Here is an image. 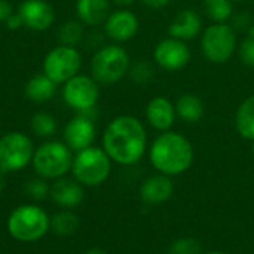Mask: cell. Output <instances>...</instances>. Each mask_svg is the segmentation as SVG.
<instances>
[{
    "instance_id": "1",
    "label": "cell",
    "mask_w": 254,
    "mask_h": 254,
    "mask_svg": "<svg viewBox=\"0 0 254 254\" xmlns=\"http://www.w3.org/2000/svg\"><path fill=\"white\" fill-rule=\"evenodd\" d=\"M103 149L112 162L135 165L147 152V131L143 122L132 115L113 118L103 132Z\"/></svg>"
},
{
    "instance_id": "2",
    "label": "cell",
    "mask_w": 254,
    "mask_h": 254,
    "mask_svg": "<svg viewBox=\"0 0 254 254\" xmlns=\"http://www.w3.org/2000/svg\"><path fill=\"white\" fill-rule=\"evenodd\" d=\"M195 159V149L190 140L176 131L161 132L149 147V161L152 167L168 177L186 173Z\"/></svg>"
},
{
    "instance_id": "3",
    "label": "cell",
    "mask_w": 254,
    "mask_h": 254,
    "mask_svg": "<svg viewBox=\"0 0 254 254\" xmlns=\"http://www.w3.org/2000/svg\"><path fill=\"white\" fill-rule=\"evenodd\" d=\"M131 58L125 48L118 43L106 45L97 49L91 60V76L100 85H116L128 76Z\"/></svg>"
},
{
    "instance_id": "4",
    "label": "cell",
    "mask_w": 254,
    "mask_h": 254,
    "mask_svg": "<svg viewBox=\"0 0 254 254\" xmlns=\"http://www.w3.org/2000/svg\"><path fill=\"white\" fill-rule=\"evenodd\" d=\"M51 219L37 205L25 204L16 207L7 217V232L21 243H34L46 235Z\"/></svg>"
},
{
    "instance_id": "5",
    "label": "cell",
    "mask_w": 254,
    "mask_h": 254,
    "mask_svg": "<svg viewBox=\"0 0 254 254\" xmlns=\"http://www.w3.org/2000/svg\"><path fill=\"white\" fill-rule=\"evenodd\" d=\"M199 46L204 58L208 63L225 64L238 49L237 31L229 22H213L202 30Z\"/></svg>"
},
{
    "instance_id": "6",
    "label": "cell",
    "mask_w": 254,
    "mask_h": 254,
    "mask_svg": "<svg viewBox=\"0 0 254 254\" xmlns=\"http://www.w3.org/2000/svg\"><path fill=\"white\" fill-rule=\"evenodd\" d=\"M31 164L40 179L58 180L71 170V149L63 141H46L34 150Z\"/></svg>"
},
{
    "instance_id": "7",
    "label": "cell",
    "mask_w": 254,
    "mask_h": 254,
    "mask_svg": "<svg viewBox=\"0 0 254 254\" xmlns=\"http://www.w3.org/2000/svg\"><path fill=\"white\" fill-rule=\"evenodd\" d=\"M76 182L83 186L94 188L103 185L112 171V159L103 147L89 146L76 153L71 165Z\"/></svg>"
},
{
    "instance_id": "8",
    "label": "cell",
    "mask_w": 254,
    "mask_h": 254,
    "mask_svg": "<svg viewBox=\"0 0 254 254\" xmlns=\"http://www.w3.org/2000/svg\"><path fill=\"white\" fill-rule=\"evenodd\" d=\"M33 156L34 146L28 135L10 131L0 138V171H19L33 161Z\"/></svg>"
},
{
    "instance_id": "9",
    "label": "cell",
    "mask_w": 254,
    "mask_h": 254,
    "mask_svg": "<svg viewBox=\"0 0 254 254\" xmlns=\"http://www.w3.org/2000/svg\"><path fill=\"white\" fill-rule=\"evenodd\" d=\"M43 73L57 85L65 83L79 74L82 67V55L74 46L60 45L51 49L43 60Z\"/></svg>"
},
{
    "instance_id": "10",
    "label": "cell",
    "mask_w": 254,
    "mask_h": 254,
    "mask_svg": "<svg viewBox=\"0 0 254 254\" xmlns=\"http://www.w3.org/2000/svg\"><path fill=\"white\" fill-rule=\"evenodd\" d=\"M63 85V100L70 109L79 113L95 109L100 100V83L92 76L76 74Z\"/></svg>"
},
{
    "instance_id": "11",
    "label": "cell",
    "mask_w": 254,
    "mask_h": 254,
    "mask_svg": "<svg viewBox=\"0 0 254 254\" xmlns=\"http://www.w3.org/2000/svg\"><path fill=\"white\" fill-rule=\"evenodd\" d=\"M190 58H192V52L188 42L171 36L158 42L153 49L155 64L159 68L171 73L185 68L190 63Z\"/></svg>"
},
{
    "instance_id": "12",
    "label": "cell",
    "mask_w": 254,
    "mask_h": 254,
    "mask_svg": "<svg viewBox=\"0 0 254 254\" xmlns=\"http://www.w3.org/2000/svg\"><path fill=\"white\" fill-rule=\"evenodd\" d=\"M103 25H104V34L112 42L121 45L132 40L137 36L140 30V19L132 10L127 7H121L110 12V15L107 16Z\"/></svg>"
},
{
    "instance_id": "13",
    "label": "cell",
    "mask_w": 254,
    "mask_h": 254,
    "mask_svg": "<svg viewBox=\"0 0 254 254\" xmlns=\"http://www.w3.org/2000/svg\"><path fill=\"white\" fill-rule=\"evenodd\" d=\"M91 112L92 110L79 113L64 127V143L76 153L92 146L95 140V124Z\"/></svg>"
},
{
    "instance_id": "14",
    "label": "cell",
    "mask_w": 254,
    "mask_h": 254,
    "mask_svg": "<svg viewBox=\"0 0 254 254\" xmlns=\"http://www.w3.org/2000/svg\"><path fill=\"white\" fill-rule=\"evenodd\" d=\"M18 13L24 27L33 31H45L55 21L54 7L45 0H24L18 7Z\"/></svg>"
},
{
    "instance_id": "15",
    "label": "cell",
    "mask_w": 254,
    "mask_h": 254,
    "mask_svg": "<svg viewBox=\"0 0 254 254\" xmlns=\"http://www.w3.org/2000/svg\"><path fill=\"white\" fill-rule=\"evenodd\" d=\"M144 116L147 124L153 129L159 132L170 131L177 119L176 104L168 97L156 95L152 100H149V103L146 104Z\"/></svg>"
},
{
    "instance_id": "16",
    "label": "cell",
    "mask_w": 254,
    "mask_h": 254,
    "mask_svg": "<svg viewBox=\"0 0 254 254\" xmlns=\"http://www.w3.org/2000/svg\"><path fill=\"white\" fill-rule=\"evenodd\" d=\"M202 33V19L195 9L186 7L177 12L168 25V36L189 42Z\"/></svg>"
},
{
    "instance_id": "17",
    "label": "cell",
    "mask_w": 254,
    "mask_h": 254,
    "mask_svg": "<svg viewBox=\"0 0 254 254\" xmlns=\"http://www.w3.org/2000/svg\"><path fill=\"white\" fill-rule=\"evenodd\" d=\"M174 195L173 179L165 174H155L146 179L140 186V196L147 205H159L171 199Z\"/></svg>"
},
{
    "instance_id": "18",
    "label": "cell",
    "mask_w": 254,
    "mask_h": 254,
    "mask_svg": "<svg viewBox=\"0 0 254 254\" xmlns=\"http://www.w3.org/2000/svg\"><path fill=\"white\" fill-rule=\"evenodd\" d=\"M52 201L64 208L77 207L83 201V189L79 182L68 179H58L49 189Z\"/></svg>"
},
{
    "instance_id": "19",
    "label": "cell",
    "mask_w": 254,
    "mask_h": 254,
    "mask_svg": "<svg viewBox=\"0 0 254 254\" xmlns=\"http://www.w3.org/2000/svg\"><path fill=\"white\" fill-rule=\"evenodd\" d=\"M110 0H76L77 19L89 27H97L106 22L110 15Z\"/></svg>"
},
{
    "instance_id": "20",
    "label": "cell",
    "mask_w": 254,
    "mask_h": 254,
    "mask_svg": "<svg viewBox=\"0 0 254 254\" xmlns=\"http://www.w3.org/2000/svg\"><path fill=\"white\" fill-rule=\"evenodd\" d=\"M174 104L177 118L186 124H198L205 115V104L196 94H182Z\"/></svg>"
},
{
    "instance_id": "21",
    "label": "cell",
    "mask_w": 254,
    "mask_h": 254,
    "mask_svg": "<svg viewBox=\"0 0 254 254\" xmlns=\"http://www.w3.org/2000/svg\"><path fill=\"white\" fill-rule=\"evenodd\" d=\"M57 83L49 79L45 73L42 74H36L31 79H28V82L25 83L24 92L25 97L36 104H43L49 100H52L57 94Z\"/></svg>"
},
{
    "instance_id": "22",
    "label": "cell",
    "mask_w": 254,
    "mask_h": 254,
    "mask_svg": "<svg viewBox=\"0 0 254 254\" xmlns=\"http://www.w3.org/2000/svg\"><path fill=\"white\" fill-rule=\"evenodd\" d=\"M235 128L243 138L254 141V94L249 95L238 106L235 113Z\"/></svg>"
},
{
    "instance_id": "23",
    "label": "cell",
    "mask_w": 254,
    "mask_h": 254,
    "mask_svg": "<svg viewBox=\"0 0 254 254\" xmlns=\"http://www.w3.org/2000/svg\"><path fill=\"white\" fill-rule=\"evenodd\" d=\"M202 9L213 22H229L234 15L232 0H204Z\"/></svg>"
},
{
    "instance_id": "24",
    "label": "cell",
    "mask_w": 254,
    "mask_h": 254,
    "mask_svg": "<svg viewBox=\"0 0 254 254\" xmlns=\"http://www.w3.org/2000/svg\"><path fill=\"white\" fill-rule=\"evenodd\" d=\"M79 228V217L71 211H60L51 217L49 229L60 237H70Z\"/></svg>"
},
{
    "instance_id": "25",
    "label": "cell",
    "mask_w": 254,
    "mask_h": 254,
    "mask_svg": "<svg viewBox=\"0 0 254 254\" xmlns=\"http://www.w3.org/2000/svg\"><path fill=\"white\" fill-rule=\"evenodd\" d=\"M31 131L42 138L52 137L57 132V121L51 113L46 112H37L31 116L30 121Z\"/></svg>"
},
{
    "instance_id": "26",
    "label": "cell",
    "mask_w": 254,
    "mask_h": 254,
    "mask_svg": "<svg viewBox=\"0 0 254 254\" xmlns=\"http://www.w3.org/2000/svg\"><path fill=\"white\" fill-rule=\"evenodd\" d=\"M82 37H83V25L79 19L67 21L58 30V39H60L61 45H65V46L76 48V45H79Z\"/></svg>"
},
{
    "instance_id": "27",
    "label": "cell",
    "mask_w": 254,
    "mask_h": 254,
    "mask_svg": "<svg viewBox=\"0 0 254 254\" xmlns=\"http://www.w3.org/2000/svg\"><path fill=\"white\" fill-rule=\"evenodd\" d=\"M128 76L131 77V80L137 85H147L153 80L155 77V67L152 65V63L144 61V60H138L135 63H131Z\"/></svg>"
},
{
    "instance_id": "28",
    "label": "cell",
    "mask_w": 254,
    "mask_h": 254,
    "mask_svg": "<svg viewBox=\"0 0 254 254\" xmlns=\"http://www.w3.org/2000/svg\"><path fill=\"white\" fill-rule=\"evenodd\" d=\"M168 254H201V244L190 237H182L173 241Z\"/></svg>"
},
{
    "instance_id": "29",
    "label": "cell",
    "mask_w": 254,
    "mask_h": 254,
    "mask_svg": "<svg viewBox=\"0 0 254 254\" xmlns=\"http://www.w3.org/2000/svg\"><path fill=\"white\" fill-rule=\"evenodd\" d=\"M238 57L241 63L250 68H254V37L244 36V39L238 43Z\"/></svg>"
},
{
    "instance_id": "30",
    "label": "cell",
    "mask_w": 254,
    "mask_h": 254,
    "mask_svg": "<svg viewBox=\"0 0 254 254\" xmlns=\"http://www.w3.org/2000/svg\"><path fill=\"white\" fill-rule=\"evenodd\" d=\"M25 192L27 195L34 199V201H42L46 198V195L49 193V188L45 182V179H36V180H30L25 186Z\"/></svg>"
},
{
    "instance_id": "31",
    "label": "cell",
    "mask_w": 254,
    "mask_h": 254,
    "mask_svg": "<svg viewBox=\"0 0 254 254\" xmlns=\"http://www.w3.org/2000/svg\"><path fill=\"white\" fill-rule=\"evenodd\" d=\"M231 27L238 33L243 31L244 34L247 33V30L254 24L253 16L249 12H240V13H234L232 18L229 19Z\"/></svg>"
},
{
    "instance_id": "32",
    "label": "cell",
    "mask_w": 254,
    "mask_h": 254,
    "mask_svg": "<svg viewBox=\"0 0 254 254\" xmlns=\"http://www.w3.org/2000/svg\"><path fill=\"white\" fill-rule=\"evenodd\" d=\"M4 24H6V28H9V30H18V28H21V27L24 25L22 18L19 16L18 12H13V13L4 21Z\"/></svg>"
},
{
    "instance_id": "33",
    "label": "cell",
    "mask_w": 254,
    "mask_h": 254,
    "mask_svg": "<svg viewBox=\"0 0 254 254\" xmlns=\"http://www.w3.org/2000/svg\"><path fill=\"white\" fill-rule=\"evenodd\" d=\"M143 6L152 9V10H158V9H164L170 4L171 0H140Z\"/></svg>"
},
{
    "instance_id": "34",
    "label": "cell",
    "mask_w": 254,
    "mask_h": 254,
    "mask_svg": "<svg viewBox=\"0 0 254 254\" xmlns=\"http://www.w3.org/2000/svg\"><path fill=\"white\" fill-rule=\"evenodd\" d=\"M12 13H13L12 4H10L7 0H0V21L4 22Z\"/></svg>"
},
{
    "instance_id": "35",
    "label": "cell",
    "mask_w": 254,
    "mask_h": 254,
    "mask_svg": "<svg viewBox=\"0 0 254 254\" xmlns=\"http://www.w3.org/2000/svg\"><path fill=\"white\" fill-rule=\"evenodd\" d=\"M110 1L121 6V7H127V6H131L135 0H110Z\"/></svg>"
},
{
    "instance_id": "36",
    "label": "cell",
    "mask_w": 254,
    "mask_h": 254,
    "mask_svg": "<svg viewBox=\"0 0 254 254\" xmlns=\"http://www.w3.org/2000/svg\"><path fill=\"white\" fill-rule=\"evenodd\" d=\"M85 254H109L107 252H104V250H101V249H91V250H88Z\"/></svg>"
},
{
    "instance_id": "37",
    "label": "cell",
    "mask_w": 254,
    "mask_h": 254,
    "mask_svg": "<svg viewBox=\"0 0 254 254\" xmlns=\"http://www.w3.org/2000/svg\"><path fill=\"white\" fill-rule=\"evenodd\" d=\"M3 171H0V192L3 190V188H4V179H3V174H1Z\"/></svg>"
},
{
    "instance_id": "38",
    "label": "cell",
    "mask_w": 254,
    "mask_h": 254,
    "mask_svg": "<svg viewBox=\"0 0 254 254\" xmlns=\"http://www.w3.org/2000/svg\"><path fill=\"white\" fill-rule=\"evenodd\" d=\"M205 254H225V253H222V252H208V253H205Z\"/></svg>"
},
{
    "instance_id": "39",
    "label": "cell",
    "mask_w": 254,
    "mask_h": 254,
    "mask_svg": "<svg viewBox=\"0 0 254 254\" xmlns=\"http://www.w3.org/2000/svg\"><path fill=\"white\" fill-rule=\"evenodd\" d=\"M253 144H252V153H253V156H254V141H252Z\"/></svg>"
},
{
    "instance_id": "40",
    "label": "cell",
    "mask_w": 254,
    "mask_h": 254,
    "mask_svg": "<svg viewBox=\"0 0 254 254\" xmlns=\"http://www.w3.org/2000/svg\"><path fill=\"white\" fill-rule=\"evenodd\" d=\"M235 1H244V0H235Z\"/></svg>"
}]
</instances>
